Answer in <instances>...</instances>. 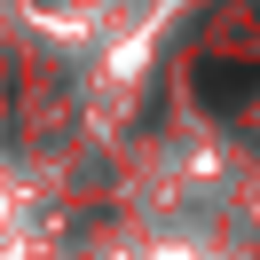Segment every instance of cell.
<instances>
[{"instance_id": "6da1fadb", "label": "cell", "mask_w": 260, "mask_h": 260, "mask_svg": "<svg viewBox=\"0 0 260 260\" xmlns=\"http://www.w3.org/2000/svg\"><path fill=\"white\" fill-rule=\"evenodd\" d=\"M189 87H197L205 111H244V103L260 95V63H252V55H205Z\"/></svg>"}]
</instances>
